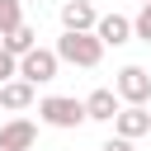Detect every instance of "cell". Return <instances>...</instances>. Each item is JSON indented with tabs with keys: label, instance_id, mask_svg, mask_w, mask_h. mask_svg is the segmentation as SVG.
<instances>
[{
	"label": "cell",
	"instance_id": "6da1fadb",
	"mask_svg": "<svg viewBox=\"0 0 151 151\" xmlns=\"http://www.w3.org/2000/svg\"><path fill=\"white\" fill-rule=\"evenodd\" d=\"M52 52H57L61 66H80V71H94V66L104 61V42H99L94 33H61Z\"/></svg>",
	"mask_w": 151,
	"mask_h": 151
},
{
	"label": "cell",
	"instance_id": "7a4b0ae2",
	"mask_svg": "<svg viewBox=\"0 0 151 151\" xmlns=\"http://www.w3.org/2000/svg\"><path fill=\"white\" fill-rule=\"evenodd\" d=\"M33 109H38V123H42V127H61V132H71V127L85 123V104H80L76 94H42Z\"/></svg>",
	"mask_w": 151,
	"mask_h": 151
},
{
	"label": "cell",
	"instance_id": "3957f363",
	"mask_svg": "<svg viewBox=\"0 0 151 151\" xmlns=\"http://www.w3.org/2000/svg\"><path fill=\"white\" fill-rule=\"evenodd\" d=\"M113 94H118L123 109H146V104H151V71L137 66V61L118 66V76H113Z\"/></svg>",
	"mask_w": 151,
	"mask_h": 151
},
{
	"label": "cell",
	"instance_id": "277c9868",
	"mask_svg": "<svg viewBox=\"0 0 151 151\" xmlns=\"http://www.w3.org/2000/svg\"><path fill=\"white\" fill-rule=\"evenodd\" d=\"M57 71H61V61H57L52 47H33L28 57H19V80H28L33 90L47 85V80H57Z\"/></svg>",
	"mask_w": 151,
	"mask_h": 151
},
{
	"label": "cell",
	"instance_id": "5b68a950",
	"mask_svg": "<svg viewBox=\"0 0 151 151\" xmlns=\"http://www.w3.org/2000/svg\"><path fill=\"white\" fill-rule=\"evenodd\" d=\"M57 19H61V33H94V24H99V9H94L90 0H61Z\"/></svg>",
	"mask_w": 151,
	"mask_h": 151
},
{
	"label": "cell",
	"instance_id": "8992f818",
	"mask_svg": "<svg viewBox=\"0 0 151 151\" xmlns=\"http://www.w3.org/2000/svg\"><path fill=\"white\" fill-rule=\"evenodd\" d=\"M33 142H38V123L33 118L0 123V151H33Z\"/></svg>",
	"mask_w": 151,
	"mask_h": 151
},
{
	"label": "cell",
	"instance_id": "52a82bcc",
	"mask_svg": "<svg viewBox=\"0 0 151 151\" xmlns=\"http://www.w3.org/2000/svg\"><path fill=\"white\" fill-rule=\"evenodd\" d=\"M94 38L104 42V52H109V47H127V42H132V19H127V14H99Z\"/></svg>",
	"mask_w": 151,
	"mask_h": 151
},
{
	"label": "cell",
	"instance_id": "ba28073f",
	"mask_svg": "<svg viewBox=\"0 0 151 151\" xmlns=\"http://www.w3.org/2000/svg\"><path fill=\"white\" fill-rule=\"evenodd\" d=\"M80 104H85V123H113V118H118V109H123V104H118V94H113L109 85L90 90Z\"/></svg>",
	"mask_w": 151,
	"mask_h": 151
},
{
	"label": "cell",
	"instance_id": "9c48e42d",
	"mask_svg": "<svg viewBox=\"0 0 151 151\" xmlns=\"http://www.w3.org/2000/svg\"><path fill=\"white\" fill-rule=\"evenodd\" d=\"M33 104H38V90H33L28 80H9V85H0V109H9L14 118H24Z\"/></svg>",
	"mask_w": 151,
	"mask_h": 151
},
{
	"label": "cell",
	"instance_id": "30bf717a",
	"mask_svg": "<svg viewBox=\"0 0 151 151\" xmlns=\"http://www.w3.org/2000/svg\"><path fill=\"white\" fill-rule=\"evenodd\" d=\"M146 132H151V113H146V109H118V118H113V137L137 142V137H146Z\"/></svg>",
	"mask_w": 151,
	"mask_h": 151
},
{
	"label": "cell",
	"instance_id": "8fae6325",
	"mask_svg": "<svg viewBox=\"0 0 151 151\" xmlns=\"http://www.w3.org/2000/svg\"><path fill=\"white\" fill-rule=\"evenodd\" d=\"M0 47H5V52L19 61V57H28V52L38 47V28H33V24H19L14 33H5V38H0Z\"/></svg>",
	"mask_w": 151,
	"mask_h": 151
},
{
	"label": "cell",
	"instance_id": "7c38bea8",
	"mask_svg": "<svg viewBox=\"0 0 151 151\" xmlns=\"http://www.w3.org/2000/svg\"><path fill=\"white\" fill-rule=\"evenodd\" d=\"M24 24V0H0V38Z\"/></svg>",
	"mask_w": 151,
	"mask_h": 151
},
{
	"label": "cell",
	"instance_id": "4fadbf2b",
	"mask_svg": "<svg viewBox=\"0 0 151 151\" xmlns=\"http://www.w3.org/2000/svg\"><path fill=\"white\" fill-rule=\"evenodd\" d=\"M132 38L151 47V5H142V9H137V19H132Z\"/></svg>",
	"mask_w": 151,
	"mask_h": 151
},
{
	"label": "cell",
	"instance_id": "5bb4252c",
	"mask_svg": "<svg viewBox=\"0 0 151 151\" xmlns=\"http://www.w3.org/2000/svg\"><path fill=\"white\" fill-rule=\"evenodd\" d=\"M9 80H19V61L0 47V85H9Z\"/></svg>",
	"mask_w": 151,
	"mask_h": 151
},
{
	"label": "cell",
	"instance_id": "9a60e30c",
	"mask_svg": "<svg viewBox=\"0 0 151 151\" xmlns=\"http://www.w3.org/2000/svg\"><path fill=\"white\" fill-rule=\"evenodd\" d=\"M99 151H137V146H132V142H123V137H109Z\"/></svg>",
	"mask_w": 151,
	"mask_h": 151
},
{
	"label": "cell",
	"instance_id": "2e32d148",
	"mask_svg": "<svg viewBox=\"0 0 151 151\" xmlns=\"http://www.w3.org/2000/svg\"><path fill=\"white\" fill-rule=\"evenodd\" d=\"M137 5H151V0H137Z\"/></svg>",
	"mask_w": 151,
	"mask_h": 151
},
{
	"label": "cell",
	"instance_id": "e0dca14e",
	"mask_svg": "<svg viewBox=\"0 0 151 151\" xmlns=\"http://www.w3.org/2000/svg\"><path fill=\"white\" fill-rule=\"evenodd\" d=\"M146 113H151V104H146Z\"/></svg>",
	"mask_w": 151,
	"mask_h": 151
}]
</instances>
